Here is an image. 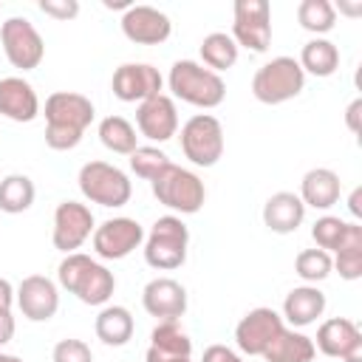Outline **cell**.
<instances>
[{"label": "cell", "mask_w": 362, "mask_h": 362, "mask_svg": "<svg viewBox=\"0 0 362 362\" xmlns=\"http://www.w3.org/2000/svg\"><path fill=\"white\" fill-rule=\"evenodd\" d=\"M192 356V339L184 334L178 320H164L150 334L147 362H178Z\"/></svg>", "instance_id": "44dd1931"}, {"label": "cell", "mask_w": 362, "mask_h": 362, "mask_svg": "<svg viewBox=\"0 0 362 362\" xmlns=\"http://www.w3.org/2000/svg\"><path fill=\"white\" fill-rule=\"evenodd\" d=\"M325 311V294L317 288V286H297L286 294L283 300V320L291 325V328H305L311 322H317V317H322Z\"/></svg>", "instance_id": "603a6c76"}, {"label": "cell", "mask_w": 362, "mask_h": 362, "mask_svg": "<svg viewBox=\"0 0 362 362\" xmlns=\"http://www.w3.org/2000/svg\"><path fill=\"white\" fill-rule=\"evenodd\" d=\"M167 85L173 90L175 99L192 105V107H218L226 96V85L221 79V74L204 68L201 62L195 59H178L173 62L170 68V76H167Z\"/></svg>", "instance_id": "7a4b0ae2"}, {"label": "cell", "mask_w": 362, "mask_h": 362, "mask_svg": "<svg viewBox=\"0 0 362 362\" xmlns=\"http://www.w3.org/2000/svg\"><path fill=\"white\" fill-rule=\"evenodd\" d=\"M201 65L221 74V71H229L235 62H238V42L226 34V31H212L201 40Z\"/></svg>", "instance_id": "f546056e"}, {"label": "cell", "mask_w": 362, "mask_h": 362, "mask_svg": "<svg viewBox=\"0 0 362 362\" xmlns=\"http://www.w3.org/2000/svg\"><path fill=\"white\" fill-rule=\"evenodd\" d=\"M314 354H317V348H314L311 337H305L294 328H283L263 351V359L266 362H311Z\"/></svg>", "instance_id": "d4e9b609"}, {"label": "cell", "mask_w": 362, "mask_h": 362, "mask_svg": "<svg viewBox=\"0 0 362 362\" xmlns=\"http://www.w3.org/2000/svg\"><path fill=\"white\" fill-rule=\"evenodd\" d=\"M297 20L311 34H328L337 25V8L328 0H303L297 6Z\"/></svg>", "instance_id": "1f68e13d"}, {"label": "cell", "mask_w": 362, "mask_h": 362, "mask_svg": "<svg viewBox=\"0 0 362 362\" xmlns=\"http://www.w3.org/2000/svg\"><path fill=\"white\" fill-rule=\"evenodd\" d=\"M201 362H243V356L235 354V351L226 348V345H209V348L204 351Z\"/></svg>", "instance_id": "f35d334b"}, {"label": "cell", "mask_w": 362, "mask_h": 362, "mask_svg": "<svg viewBox=\"0 0 362 362\" xmlns=\"http://www.w3.org/2000/svg\"><path fill=\"white\" fill-rule=\"evenodd\" d=\"M286 328L283 317L274 308H252L240 317V322L235 325V342L243 354L249 356H263V351L269 348V342Z\"/></svg>", "instance_id": "7c38bea8"}, {"label": "cell", "mask_w": 362, "mask_h": 362, "mask_svg": "<svg viewBox=\"0 0 362 362\" xmlns=\"http://www.w3.org/2000/svg\"><path fill=\"white\" fill-rule=\"evenodd\" d=\"M305 88V74L294 57H274L252 76V96L263 105H283Z\"/></svg>", "instance_id": "3957f363"}, {"label": "cell", "mask_w": 362, "mask_h": 362, "mask_svg": "<svg viewBox=\"0 0 362 362\" xmlns=\"http://www.w3.org/2000/svg\"><path fill=\"white\" fill-rule=\"evenodd\" d=\"M314 348L342 362H362V331L348 317H331L317 328Z\"/></svg>", "instance_id": "5bb4252c"}, {"label": "cell", "mask_w": 362, "mask_h": 362, "mask_svg": "<svg viewBox=\"0 0 362 362\" xmlns=\"http://www.w3.org/2000/svg\"><path fill=\"white\" fill-rule=\"evenodd\" d=\"M334 260V269L339 272L342 280H359L362 277V223H348L345 229V238L337 249V257Z\"/></svg>", "instance_id": "83f0119b"}, {"label": "cell", "mask_w": 362, "mask_h": 362, "mask_svg": "<svg viewBox=\"0 0 362 362\" xmlns=\"http://www.w3.org/2000/svg\"><path fill=\"white\" fill-rule=\"evenodd\" d=\"M14 303L31 322H48L59 308V291L57 283L45 274H28L20 280L14 291Z\"/></svg>", "instance_id": "4fadbf2b"}, {"label": "cell", "mask_w": 362, "mask_h": 362, "mask_svg": "<svg viewBox=\"0 0 362 362\" xmlns=\"http://www.w3.org/2000/svg\"><path fill=\"white\" fill-rule=\"evenodd\" d=\"M93 116H96L93 102L82 93L54 90L45 99V124H51V127H65V130L85 133L88 124L93 122Z\"/></svg>", "instance_id": "2e32d148"}, {"label": "cell", "mask_w": 362, "mask_h": 362, "mask_svg": "<svg viewBox=\"0 0 362 362\" xmlns=\"http://www.w3.org/2000/svg\"><path fill=\"white\" fill-rule=\"evenodd\" d=\"M79 141H82V133L45 124V144H48L51 150H74Z\"/></svg>", "instance_id": "8d00e7d4"}, {"label": "cell", "mask_w": 362, "mask_h": 362, "mask_svg": "<svg viewBox=\"0 0 362 362\" xmlns=\"http://www.w3.org/2000/svg\"><path fill=\"white\" fill-rule=\"evenodd\" d=\"M130 6H133L130 0H105V8H124L127 11Z\"/></svg>", "instance_id": "ee69618b"}, {"label": "cell", "mask_w": 362, "mask_h": 362, "mask_svg": "<svg viewBox=\"0 0 362 362\" xmlns=\"http://www.w3.org/2000/svg\"><path fill=\"white\" fill-rule=\"evenodd\" d=\"M40 11L54 20H74L79 14V0H40Z\"/></svg>", "instance_id": "74e56055"}, {"label": "cell", "mask_w": 362, "mask_h": 362, "mask_svg": "<svg viewBox=\"0 0 362 362\" xmlns=\"http://www.w3.org/2000/svg\"><path fill=\"white\" fill-rule=\"evenodd\" d=\"M359 110H362V99H354L348 105V110H345V122H348V127L354 133H359Z\"/></svg>", "instance_id": "b9f144b4"}, {"label": "cell", "mask_w": 362, "mask_h": 362, "mask_svg": "<svg viewBox=\"0 0 362 362\" xmlns=\"http://www.w3.org/2000/svg\"><path fill=\"white\" fill-rule=\"evenodd\" d=\"M187 246H189L187 223L175 215H164L150 226V235L144 240V260L158 272H173L184 266Z\"/></svg>", "instance_id": "277c9868"}, {"label": "cell", "mask_w": 362, "mask_h": 362, "mask_svg": "<svg viewBox=\"0 0 362 362\" xmlns=\"http://www.w3.org/2000/svg\"><path fill=\"white\" fill-rule=\"evenodd\" d=\"M11 305H14V286L0 277V314H11Z\"/></svg>", "instance_id": "ab89813d"}, {"label": "cell", "mask_w": 362, "mask_h": 362, "mask_svg": "<svg viewBox=\"0 0 362 362\" xmlns=\"http://www.w3.org/2000/svg\"><path fill=\"white\" fill-rule=\"evenodd\" d=\"M0 116L11 122H34L40 116V96L23 76L0 79Z\"/></svg>", "instance_id": "ffe728a7"}, {"label": "cell", "mask_w": 362, "mask_h": 362, "mask_svg": "<svg viewBox=\"0 0 362 362\" xmlns=\"http://www.w3.org/2000/svg\"><path fill=\"white\" fill-rule=\"evenodd\" d=\"M93 212L90 206L79 204V201H62L57 204L54 209V232H51V240H54V249L71 255L76 252L93 232Z\"/></svg>", "instance_id": "30bf717a"}, {"label": "cell", "mask_w": 362, "mask_h": 362, "mask_svg": "<svg viewBox=\"0 0 362 362\" xmlns=\"http://www.w3.org/2000/svg\"><path fill=\"white\" fill-rule=\"evenodd\" d=\"M0 362H23V359L14 356V354H3V351H0Z\"/></svg>", "instance_id": "f6af8a7d"}, {"label": "cell", "mask_w": 362, "mask_h": 362, "mask_svg": "<svg viewBox=\"0 0 362 362\" xmlns=\"http://www.w3.org/2000/svg\"><path fill=\"white\" fill-rule=\"evenodd\" d=\"M181 153L195 167H215L223 156V127L212 113H195L181 127Z\"/></svg>", "instance_id": "52a82bcc"}, {"label": "cell", "mask_w": 362, "mask_h": 362, "mask_svg": "<svg viewBox=\"0 0 362 362\" xmlns=\"http://www.w3.org/2000/svg\"><path fill=\"white\" fill-rule=\"evenodd\" d=\"M79 189L90 204L99 206H124L133 195V184L124 170L107 161H88L79 170Z\"/></svg>", "instance_id": "8992f818"}, {"label": "cell", "mask_w": 362, "mask_h": 362, "mask_svg": "<svg viewBox=\"0 0 362 362\" xmlns=\"http://www.w3.org/2000/svg\"><path fill=\"white\" fill-rule=\"evenodd\" d=\"M34 198H37V187L28 175L11 173V175L0 178V212L20 215V212L31 209Z\"/></svg>", "instance_id": "f1b7e54d"}, {"label": "cell", "mask_w": 362, "mask_h": 362, "mask_svg": "<svg viewBox=\"0 0 362 362\" xmlns=\"http://www.w3.org/2000/svg\"><path fill=\"white\" fill-rule=\"evenodd\" d=\"M0 42L6 59L20 71H34L45 57V42L28 17H8L0 25Z\"/></svg>", "instance_id": "ba28073f"}, {"label": "cell", "mask_w": 362, "mask_h": 362, "mask_svg": "<svg viewBox=\"0 0 362 362\" xmlns=\"http://www.w3.org/2000/svg\"><path fill=\"white\" fill-rule=\"evenodd\" d=\"M305 221V204L297 192H274L263 204V223L277 235H291Z\"/></svg>", "instance_id": "7402d4cb"}, {"label": "cell", "mask_w": 362, "mask_h": 362, "mask_svg": "<svg viewBox=\"0 0 362 362\" xmlns=\"http://www.w3.org/2000/svg\"><path fill=\"white\" fill-rule=\"evenodd\" d=\"M54 362H93L90 345L82 339H59L51 354Z\"/></svg>", "instance_id": "d590c367"}, {"label": "cell", "mask_w": 362, "mask_h": 362, "mask_svg": "<svg viewBox=\"0 0 362 362\" xmlns=\"http://www.w3.org/2000/svg\"><path fill=\"white\" fill-rule=\"evenodd\" d=\"M136 127L150 141H170L178 133V110L167 93L150 96L136 107Z\"/></svg>", "instance_id": "e0dca14e"}, {"label": "cell", "mask_w": 362, "mask_h": 362, "mask_svg": "<svg viewBox=\"0 0 362 362\" xmlns=\"http://www.w3.org/2000/svg\"><path fill=\"white\" fill-rule=\"evenodd\" d=\"M99 141L119 156H130L139 147V136L136 127L124 119V116H105L99 122Z\"/></svg>", "instance_id": "4dcf8cb0"}, {"label": "cell", "mask_w": 362, "mask_h": 362, "mask_svg": "<svg viewBox=\"0 0 362 362\" xmlns=\"http://www.w3.org/2000/svg\"><path fill=\"white\" fill-rule=\"evenodd\" d=\"M297 62H300L303 74H311V76H331V74H337V68H339V48H337L331 40H325V37H314V40H308V42L303 45Z\"/></svg>", "instance_id": "4316f807"}, {"label": "cell", "mask_w": 362, "mask_h": 362, "mask_svg": "<svg viewBox=\"0 0 362 362\" xmlns=\"http://www.w3.org/2000/svg\"><path fill=\"white\" fill-rule=\"evenodd\" d=\"M229 37L238 42V48L243 45L255 54H263L272 45V6L266 0H238Z\"/></svg>", "instance_id": "9c48e42d"}, {"label": "cell", "mask_w": 362, "mask_h": 362, "mask_svg": "<svg viewBox=\"0 0 362 362\" xmlns=\"http://www.w3.org/2000/svg\"><path fill=\"white\" fill-rule=\"evenodd\" d=\"M339 192H342L339 175L328 167H314L300 181V201L314 209H331L339 201Z\"/></svg>", "instance_id": "cb8c5ba5"}, {"label": "cell", "mask_w": 362, "mask_h": 362, "mask_svg": "<svg viewBox=\"0 0 362 362\" xmlns=\"http://www.w3.org/2000/svg\"><path fill=\"white\" fill-rule=\"evenodd\" d=\"M348 209H351L354 218H362V187H356V189L351 192V198H348Z\"/></svg>", "instance_id": "7bdbcfd3"}, {"label": "cell", "mask_w": 362, "mask_h": 362, "mask_svg": "<svg viewBox=\"0 0 362 362\" xmlns=\"http://www.w3.org/2000/svg\"><path fill=\"white\" fill-rule=\"evenodd\" d=\"M178 362H192V356H189V359H178Z\"/></svg>", "instance_id": "bcb514c9"}, {"label": "cell", "mask_w": 362, "mask_h": 362, "mask_svg": "<svg viewBox=\"0 0 362 362\" xmlns=\"http://www.w3.org/2000/svg\"><path fill=\"white\" fill-rule=\"evenodd\" d=\"M170 164H173V161H170V156H167L164 150L153 147V144L136 147V150L130 153V170H133L139 178H144V181L158 178Z\"/></svg>", "instance_id": "836d02e7"}, {"label": "cell", "mask_w": 362, "mask_h": 362, "mask_svg": "<svg viewBox=\"0 0 362 362\" xmlns=\"http://www.w3.org/2000/svg\"><path fill=\"white\" fill-rule=\"evenodd\" d=\"M144 240V229L136 218H107L93 229V252L102 260H122L139 249Z\"/></svg>", "instance_id": "8fae6325"}, {"label": "cell", "mask_w": 362, "mask_h": 362, "mask_svg": "<svg viewBox=\"0 0 362 362\" xmlns=\"http://www.w3.org/2000/svg\"><path fill=\"white\" fill-rule=\"evenodd\" d=\"M122 34L136 45H161L173 34V23L153 6H130L122 14Z\"/></svg>", "instance_id": "ac0fdd59"}, {"label": "cell", "mask_w": 362, "mask_h": 362, "mask_svg": "<svg viewBox=\"0 0 362 362\" xmlns=\"http://www.w3.org/2000/svg\"><path fill=\"white\" fill-rule=\"evenodd\" d=\"M150 184H153V195L158 198V204H164L167 209L181 212V215H195L206 201L204 181L192 170H184L178 164H170Z\"/></svg>", "instance_id": "5b68a950"}, {"label": "cell", "mask_w": 362, "mask_h": 362, "mask_svg": "<svg viewBox=\"0 0 362 362\" xmlns=\"http://www.w3.org/2000/svg\"><path fill=\"white\" fill-rule=\"evenodd\" d=\"M141 305L158 322L181 320L187 311V288L173 277H156L141 291Z\"/></svg>", "instance_id": "d6986e66"}, {"label": "cell", "mask_w": 362, "mask_h": 362, "mask_svg": "<svg viewBox=\"0 0 362 362\" xmlns=\"http://www.w3.org/2000/svg\"><path fill=\"white\" fill-rule=\"evenodd\" d=\"M57 280L85 305H105L116 288L113 272L82 252H71L62 257V263L57 266Z\"/></svg>", "instance_id": "6da1fadb"}, {"label": "cell", "mask_w": 362, "mask_h": 362, "mask_svg": "<svg viewBox=\"0 0 362 362\" xmlns=\"http://www.w3.org/2000/svg\"><path fill=\"white\" fill-rule=\"evenodd\" d=\"M14 317L11 314H0V348L6 345V342H11V337H14Z\"/></svg>", "instance_id": "60d3db41"}, {"label": "cell", "mask_w": 362, "mask_h": 362, "mask_svg": "<svg viewBox=\"0 0 362 362\" xmlns=\"http://www.w3.org/2000/svg\"><path fill=\"white\" fill-rule=\"evenodd\" d=\"M93 331L96 337L105 342V345H127L133 331H136V322H133V314L124 308V305H105L99 314H96V322H93Z\"/></svg>", "instance_id": "484cf974"}, {"label": "cell", "mask_w": 362, "mask_h": 362, "mask_svg": "<svg viewBox=\"0 0 362 362\" xmlns=\"http://www.w3.org/2000/svg\"><path fill=\"white\" fill-rule=\"evenodd\" d=\"M161 85L164 79L158 68H153L150 62H124L113 71V79H110L113 96L122 102H144L150 96H158Z\"/></svg>", "instance_id": "9a60e30c"}, {"label": "cell", "mask_w": 362, "mask_h": 362, "mask_svg": "<svg viewBox=\"0 0 362 362\" xmlns=\"http://www.w3.org/2000/svg\"><path fill=\"white\" fill-rule=\"evenodd\" d=\"M345 229H348V221H342V218H337V215H322V218L314 221L311 238H314L317 249H322V252L331 255V252L339 249V243H342V238H345Z\"/></svg>", "instance_id": "e575fe53"}, {"label": "cell", "mask_w": 362, "mask_h": 362, "mask_svg": "<svg viewBox=\"0 0 362 362\" xmlns=\"http://www.w3.org/2000/svg\"><path fill=\"white\" fill-rule=\"evenodd\" d=\"M294 272H297V277L300 280H305L308 286H317L320 280H325L331 272H334V260H331V255L328 252H322V249H303L300 255H297V260H294Z\"/></svg>", "instance_id": "d6a6232c"}]
</instances>
